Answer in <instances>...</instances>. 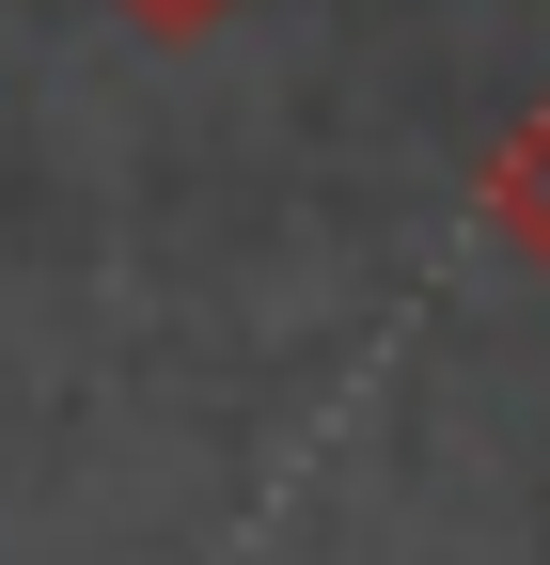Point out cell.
<instances>
[{
	"instance_id": "1",
	"label": "cell",
	"mask_w": 550,
	"mask_h": 565,
	"mask_svg": "<svg viewBox=\"0 0 550 565\" xmlns=\"http://www.w3.org/2000/svg\"><path fill=\"white\" fill-rule=\"evenodd\" d=\"M488 221H504V236L550 267V95H535V126L504 141V158H488Z\"/></svg>"
},
{
	"instance_id": "2",
	"label": "cell",
	"mask_w": 550,
	"mask_h": 565,
	"mask_svg": "<svg viewBox=\"0 0 550 565\" xmlns=\"http://www.w3.org/2000/svg\"><path fill=\"white\" fill-rule=\"evenodd\" d=\"M110 17H126V32H158V47H204L221 17H252V0H110Z\"/></svg>"
}]
</instances>
